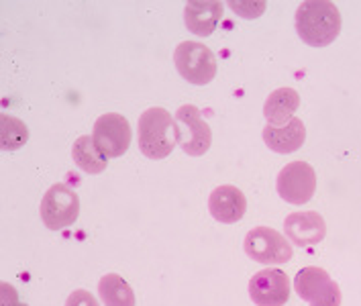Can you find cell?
<instances>
[{
    "label": "cell",
    "instance_id": "cell-1",
    "mask_svg": "<svg viewBox=\"0 0 361 306\" xmlns=\"http://www.w3.org/2000/svg\"><path fill=\"white\" fill-rule=\"evenodd\" d=\"M296 31L306 45L324 47L339 37L341 15L333 2L306 0L296 11Z\"/></svg>",
    "mask_w": 361,
    "mask_h": 306
},
{
    "label": "cell",
    "instance_id": "cell-2",
    "mask_svg": "<svg viewBox=\"0 0 361 306\" xmlns=\"http://www.w3.org/2000/svg\"><path fill=\"white\" fill-rule=\"evenodd\" d=\"M178 145V125L173 116L153 106L139 116V149L149 159L168 157Z\"/></svg>",
    "mask_w": 361,
    "mask_h": 306
},
{
    "label": "cell",
    "instance_id": "cell-3",
    "mask_svg": "<svg viewBox=\"0 0 361 306\" xmlns=\"http://www.w3.org/2000/svg\"><path fill=\"white\" fill-rule=\"evenodd\" d=\"M180 76L194 86H204L216 76V58L207 45L196 41H182L173 54Z\"/></svg>",
    "mask_w": 361,
    "mask_h": 306
},
{
    "label": "cell",
    "instance_id": "cell-4",
    "mask_svg": "<svg viewBox=\"0 0 361 306\" xmlns=\"http://www.w3.org/2000/svg\"><path fill=\"white\" fill-rule=\"evenodd\" d=\"M243 249L249 257L264 266H282L292 259V245L284 235L269 227H255L245 237Z\"/></svg>",
    "mask_w": 361,
    "mask_h": 306
},
{
    "label": "cell",
    "instance_id": "cell-5",
    "mask_svg": "<svg viewBox=\"0 0 361 306\" xmlns=\"http://www.w3.org/2000/svg\"><path fill=\"white\" fill-rule=\"evenodd\" d=\"M80 214V198L70 186L54 184L41 200V221L47 229L61 231L74 225Z\"/></svg>",
    "mask_w": 361,
    "mask_h": 306
},
{
    "label": "cell",
    "instance_id": "cell-6",
    "mask_svg": "<svg viewBox=\"0 0 361 306\" xmlns=\"http://www.w3.org/2000/svg\"><path fill=\"white\" fill-rule=\"evenodd\" d=\"M178 125V145L182 152L188 153L192 157L204 155L210 149L212 133L207 121L202 118L200 111L194 104H184L176 111L173 116Z\"/></svg>",
    "mask_w": 361,
    "mask_h": 306
},
{
    "label": "cell",
    "instance_id": "cell-7",
    "mask_svg": "<svg viewBox=\"0 0 361 306\" xmlns=\"http://www.w3.org/2000/svg\"><path fill=\"white\" fill-rule=\"evenodd\" d=\"M296 294L310 306H341V290L323 268H302L294 280Z\"/></svg>",
    "mask_w": 361,
    "mask_h": 306
},
{
    "label": "cell",
    "instance_id": "cell-8",
    "mask_svg": "<svg viewBox=\"0 0 361 306\" xmlns=\"http://www.w3.org/2000/svg\"><path fill=\"white\" fill-rule=\"evenodd\" d=\"M276 188L290 204H306L317 190V173L306 161H292L278 173Z\"/></svg>",
    "mask_w": 361,
    "mask_h": 306
},
{
    "label": "cell",
    "instance_id": "cell-9",
    "mask_svg": "<svg viewBox=\"0 0 361 306\" xmlns=\"http://www.w3.org/2000/svg\"><path fill=\"white\" fill-rule=\"evenodd\" d=\"M92 139H94L96 147L106 157H121L127 153L131 145V125L118 113L98 116Z\"/></svg>",
    "mask_w": 361,
    "mask_h": 306
},
{
    "label": "cell",
    "instance_id": "cell-10",
    "mask_svg": "<svg viewBox=\"0 0 361 306\" xmlns=\"http://www.w3.org/2000/svg\"><path fill=\"white\" fill-rule=\"evenodd\" d=\"M249 296L257 306H284L290 298V278L278 268L257 271L249 280Z\"/></svg>",
    "mask_w": 361,
    "mask_h": 306
},
{
    "label": "cell",
    "instance_id": "cell-11",
    "mask_svg": "<svg viewBox=\"0 0 361 306\" xmlns=\"http://www.w3.org/2000/svg\"><path fill=\"white\" fill-rule=\"evenodd\" d=\"M284 233L292 243H296V247H310L324 239L326 223L314 211L292 212L290 216H286Z\"/></svg>",
    "mask_w": 361,
    "mask_h": 306
},
{
    "label": "cell",
    "instance_id": "cell-12",
    "mask_svg": "<svg viewBox=\"0 0 361 306\" xmlns=\"http://www.w3.org/2000/svg\"><path fill=\"white\" fill-rule=\"evenodd\" d=\"M209 211L219 223L233 225L241 221L243 214L247 212V198L239 188L225 184L214 188V192L210 194Z\"/></svg>",
    "mask_w": 361,
    "mask_h": 306
},
{
    "label": "cell",
    "instance_id": "cell-13",
    "mask_svg": "<svg viewBox=\"0 0 361 306\" xmlns=\"http://www.w3.org/2000/svg\"><path fill=\"white\" fill-rule=\"evenodd\" d=\"M223 19V2L214 0H192L184 8V20L188 31L196 37H209Z\"/></svg>",
    "mask_w": 361,
    "mask_h": 306
},
{
    "label": "cell",
    "instance_id": "cell-14",
    "mask_svg": "<svg viewBox=\"0 0 361 306\" xmlns=\"http://www.w3.org/2000/svg\"><path fill=\"white\" fill-rule=\"evenodd\" d=\"M306 139V127L300 118H292L284 127H264V141L276 153H294L302 147Z\"/></svg>",
    "mask_w": 361,
    "mask_h": 306
},
{
    "label": "cell",
    "instance_id": "cell-15",
    "mask_svg": "<svg viewBox=\"0 0 361 306\" xmlns=\"http://www.w3.org/2000/svg\"><path fill=\"white\" fill-rule=\"evenodd\" d=\"M298 106H300V96L294 88L274 90L267 96L266 104H264V116L267 118V125L284 127L294 118V113L298 111Z\"/></svg>",
    "mask_w": 361,
    "mask_h": 306
},
{
    "label": "cell",
    "instance_id": "cell-16",
    "mask_svg": "<svg viewBox=\"0 0 361 306\" xmlns=\"http://www.w3.org/2000/svg\"><path fill=\"white\" fill-rule=\"evenodd\" d=\"M72 157H74L78 168L86 173L104 172L109 166V157L96 147L94 139L90 135L78 137L74 147H72Z\"/></svg>",
    "mask_w": 361,
    "mask_h": 306
},
{
    "label": "cell",
    "instance_id": "cell-17",
    "mask_svg": "<svg viewBox=\"0 0 361 306\" xmlns=\"http://www.w3.org/2000/svg\"><path fill=\"white\" fill-rule=\"evenodd\" d=\"M98 294L104 306H135V292L118 274H106L98 282Z\"/></svg>",
    "mask_w": 361,
    "mask_h": 306
},
{
    "label": "cell",
    "instance_id": "cell-18",
    "mask_svg": "<svg viewBox=\"0 0 361 306\" xmlns=\"http://www.w3.org/2000/svg\"><path fill=\"white\" fill-rule=\"evenodd\" d=\"M0 135H2V143L0 145H2L4 152L20 149L27 143V139H29V131H27L25 123L8 115H2V131H0Z\"/></svg>",
    "mask_w": 361,
    "mask_h": 306
},
{
    "label": "cell",
    "instance_id": "cell-19",
    "mask_svg": "<svg viewBox=\"0 0 361 306\" xmlns=\"http://www.w3.org/2000/svg\"><path fill=\"white\" fill-rule=\"evenodd\" d=\"M231 8L237 11V15L243 19H255L266 11V2H231Z\"/></svg>",
    "mask_w": 361,
    "mask_h": 306
},
{
    "label": "cell",
    "instance_id": "cell-20",
    "mask_svg": "<svg viewBox=\"0 0 361 306\" xmlns=\"http://www.w3.org/2000/svg\"><path fill=\"white\" fill-rule=\"evenodd\" d=\"M66 306H100L88 290H76L68 296Z\"/></svg>",
    "mask_w": 361,
    "mask_h": 306
},
{
    "label": "cell",
    "instance_id": "cell-21",
    "mask_svg": "<svg viewBox=\"0 0 361 306\" xmlns=\"http://www.w3.org/2000/svg\"><path fill=\"white\" fill-rule=\"evenodd\" d=\"M2 306H27L19 302L17 294H15V288L11 284H2Z\"/></svg>",
    "mask_w": 361,
    "mask_h": 306
}]
</instances>
